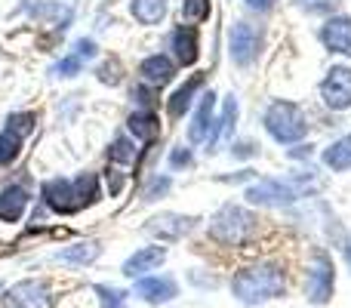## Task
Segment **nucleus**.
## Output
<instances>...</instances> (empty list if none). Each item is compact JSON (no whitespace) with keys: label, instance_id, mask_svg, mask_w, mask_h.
Returning <instances> with one entry per match:
<instances>
[{"label":"nucleus","instance_id":"nucleus-29","mask_svg":"<svg viewBox=\"0 0 351 308\" xmlns=\"http://www.w3.org/2000/svg\"><path fill=\"white\" fill-rule=\"evenodd\" d=\"M167 185H170V179H154V185L145 191V200H154L160 191H167Z\"/></svg>","mask_w":351,"mask_h":308},{"label":"nucleus","instance_id":"nucleus-26","mask_svg":"<svg viewBox=\"0 0 351 308\" xmlns=\"http://www.w3.org/2000/svg\"><path fill=\"white\" fill-rule=\"evenodd\" d=\"M34 121H37L34 115H12L10 117V133H16L19 139H22V136H28L31 130H34Z\"/></svg>","mask_w":351,"mask_h":308},{"label":"nucleus","instance_id":"nucleus-8","mask_svg":"<svg viewBox=\"0 0 351 308\" xmlns=\"http://www.w3.org/2000/svg\"><path fill=\"white\" fill-rule=\"evenodd\" d=\"M256 53H259V31L247 22H237L231 28V59L237 65H250L256 59Z\"/></svg>","mask_w":351,"mask_h":308},{"label":"nucleus","instance_id":"nucleus-18","mask_svg":"<svg viewBox=\"0 0 351 308\" xmlns=\"http://www.w3.org/2000/svg\"><path fill=\"white\" fill-rule=\"evenodd\" d=\"M130 130L136 133V139L152 142V139H158V133H160V121L152 111H136V115L130 117Z\"/></svg>","mask_w":351,"mask_h":308},{"label":"nucleus","instance_id":"nucleus-22","mask_svg":"<svg viewBox=\"0 0 351 308\" xmlns=\"http://www.w3.org/2000/svg\"><path fill=\"white\" fill-rule=\"evenodd\" d=\"M200 80H204V78H200V74H194V78L188 80L185 86H179V90L173 93V99H170V115H173V117H182V115H185V108L191 105V96L197 93Z\"/></svg>","mask_w":351,"mask_h":308},{"label":"nucleus","instance_id":"nucleus-25","mask_svg":"<svg viewBox=\"0 0 351 308\" xmlns=\"http://www.w3.org/2000/svg\"><path fill=\"white\" fill-rule=\"evenodd\" d=\"M108 154H111V161H117V163H130L136 157V148L130 139H114V145H111Z\"/></svg>","mask_w":351,"mask_h":308},{"label":"nucleus","instance_id":"nucleus-1","mask_svg":"<svg viewBox=\"0 0 351 308\" xmlns=\"http://www.w3.org/2000/svg\"><path fill=\"white\" fill-rule=\"evenodd\" d=\"M284 290H287L284 272L278 265H268V262L243 268L231 281V293L243 305H259V303H268V299H278L284 296Z\"/></svg>","mask_w":351,"mask_h":308},{"label":"nucleus","instance_id":"nucleus-14","mask_svg":"<svg viewBox=\"0 0 351 308\" xmlns=\"http://www.w3.org/2000/svg\"><path fill=\"white\" fill-rule=\"evenodd\" d=\"M139 74H142V80H145V84L164 86V84H170V80H173L176 68H173V62L167 59V56H148V59L139 65Z\"/></svg>","mask_w":351,"mask_h":308},{"label":"nucleus","instance_id":"nucleus-31","mask_svg":"<svg viewBox=\"0 0 351 308\" xmlns=\"http://www.w3.org/2000/svg\"><path fill=\"white\" fill-rule=\"evenodd\" d=\"M77 56H80V59H84V56H86V59H90V56H96V43H93V40H80L77 43Z\"/></svg>","mask_w":351,"mask_h":308},{"label":"nucleus","instance_id":"nucleus-17","mask_svg":"<svg viewBox=\"0 0 351 308\" xmlns=\"http://www.w3.org/2000/svg\"><path fill=\"white\" fill-rule=\"evenodd\" d=\"M213 108H216V96L206 93V96L200 99V108L191 123V142H206V136H210V130H213Z\"/></svg>","mask_w":351,"mask_h":308},{"label":"nucleus","instance_id":"nucleus-3","mask_svg":"<svg viewBox=\"0 0 351 308\" xmlns=\"http://www.w3.org/2000/svg\"><path fill=\"white\" fill-rule=\"evenodd\" d=\"M253 225H256V219L250 216L247 210L228 204L210 219V237L219 244H228V247H241V244L250 237Z\"/></svg>","mask_w":351,"mask_h":308},{"label":"nucleus","instance_id":"nucleus-34","mask_svg":"<svg viewBox=\"0 0 351 308\" xmlns=\"http://www.w3.org/2000/svg\"><path fill=\"white\" fill-rule=\"evenodd\" d=\"M346 259H348V265H351V237L346 241Z\"/></svg>","mask_w":351,"mask_h":308},{"label":"nucleus","instance_id":"nucleus-27","mask_svg":"<svg viewBox=\"0 0 351 308\" xmlns=\"http://www.w3.org/2000/svg\"><path fill=\"white\" fill-rule=\"evenodd\" d=\"M99 299H102V308H121L123 305V293L111 290V287H96Z\"/></svg>","mask_w":351,"mask_h":308},{"label":"nucleus","instance_id":"nucleus-7","mask_svg":"<svg viewBox=\"0 0 351 308\" xmlns=\"http://www.w3.org/2000/svg\"><path fill=\"white\" fill-rule=\"evenodd\" d=\"M321 96L333 111L351 108V68H346V65L330 68V74L321 84Z\"/></svg>","mask_w":351,"mask_h":308},{"label":"nucleus","instance_id":"nucleus-13","mask_svg":"<svg viewBox=\"0 0 351 308\" xmlns=\"http://www.w3.org/2000/svg\"><path fill=\"white\" fill-rule=\"evenodd\" d=\"M191 225H194V219H188V216H173V213H167V216L152 219L148 231H152V235H158L160 241H176V237L188 235V231H191Z\"/></svg>","mask_w":351,"mask_h":308},{"label":"nucleus","instance_id":"nucleus-12","mask_svg":"<svg viewBox=\"0 0 351 308\" xmlns=\"http://www.w3.org/2000/svg\"><path fill=\"white\" fill-rule=\"evenodd\" d=\"M164 259H167L164 247H142L123 262V274H127V278H142L145 272H154Z\"/></svg>","mask_w":351,"mask_h":308},{"label":"nucleus","instance_id":"nucleus-16","mask_svg":"<svg viewBox=\"0 0 351 308\" xmlns=\"http://www.w3.org/2000/svg\"><path fill=\"white\" fill-rule=\"evenodd\" d=\"M173 53L182 65H194L197 62V34H194V28L173 31Z\"/></svg>","mask_w":351,"mask_h":308},{"label":"nucleus","instance_id":"nucleus-9","mask_svg":"<svg viewBox=\"0 0 351 308\" xmlns=\"http://www.w3.org/2000/svg\"><path fill=\"white\" fill-rule=\"evenodd\" d=\"M247 200L250 204H290V200H296V188L278 179H262L247 188Z\"/></svg>","mask_w":351,"mask_h":308},{"label":"nucleus","instance_id":"nucleus-19","mask_svg":"<svg viewBox=\"0 0 351 308\" xmlns=\"http://www.w3.org/2000/svg\"><path fill=\"white\" fill-rule=\"evenodd\" d=\"M324 163H327L330 169H336V173L348 169L351 167V136H342L339 142H333V145L324 152Z\"/></svg>","mask_w":351,"mask_h":308},{"label":"nucleus","instance_id":"nucleus-6","mask_svg":"<svg viewBox=\"0 0 351 308\" xmlns=\"http://www.w3.org/2000/svg\"><path fill=\"white\" fill-rule=\"evenodd\" d=\"M333 284H336L333 259H330L327 253H317L315 262H311V268H308V287H305V293H308V299L315 305H324V303H330V296H333Z\"/></svg>","mask_w":351,"mask_h":308},{"label":"nucleus","instance_id":"nucleus-11","mask_svg":"<svg viewBox=\"0 0 351 308\" xmlns=\"http://www.w3.org/2000/svg\"><path fill=\"white\" fill-rule=\"evenodd\" d=\"M136 296L152 305H160V303H170V299L179 296V287H176L173 278H142L139 284H136Z\"/></svg>","mask_w":351,"mask_h":308},{"label":"nucleus","instance_id":"nucleus-21","mask_svg":"<svg viewBox=\"0 0 351 308\" xmlns=\"http://www.w3.org/2000/svg\"><path fill=\"white\" fill-rule=\"evenodd\" d=\"M99 253H102V247H99L96 241H86V244H74V247L62 250L59 259L62 262H74V265H86V262H93Z\"/></svg>","mask_w":351,"mask_h":308},{"label":"nucleus","instance_id":"nucleus-30","mask_svg":"<svg viewBox=\"0 0 351 308\" xmlns=\"http://www.w3.org/2000/svg\"><path fill=\"white\" fill-rule=\"evenodd\" d=\"M191 163V152L188 148H176L173 152V167H188Z\"/></svg>","mask_w":351,"mask_h":308},{"label":"nucleus","instance_id":"nucleus-24","mask_svg":"<svg viewBox=\"0 0 351 308\" xmlns=\"http://www.w3.org/2000/svg\"><path fill=\"white\" fill-rule=\"evenodd\" d=\"M182 16L194 25L204 22L210 16V0H182Z\"/></svg>","mask_w":351,"mask_h":308},{"label":"nucleus","instance_id":"nucleus-20","mask_svg":"<svg viewBox=\"0 0 351 308\" xmlns=\"http://www.w3.org/2000/svg\"><path fill=\"white\" fill-rule=\"evenodd\" d=\"M133 16L142 25H158L167 16V0H133Z\"/></svg>","mask_w":351,"mask_h":308},{"label":"nucleus","instance_id":"nucleus-32","mask_svg":"<svg viewBox=\"0 0 351 308\" xmlns=\"http://www.w3.org/2000/svg\"><path fill=\"white\" fill-rule=\"evenodd\" d=\"M247 6H250V10L265 12V10H271V6H274V0H247Z\"/></svg>","mask_w":351,"mask_h":308},{"label":"nucleus","instance_id":"nucleus-28","mask_svg":"<svg viewBox=\"0 0 351 308\" xmlns=\"http://www.w3.org/2000/svg\"><path fill=\"white\" fill-rule=\"evenodd\" d=\"M56 71L65 74V78H74V74L80 71V56H68V59H62L59 65H56Z\"/></svg>","mask_w":351,"mask_h":308},{"label":"nucleus","instance_id":"nucleus-15","mask_svg":"<svg viewBox=\"0 0 351 308\" xmlns=\"http://www.w3.org/2000/svg\"><path fill=\"white\" fill-rule=\"evenodd\" d=\"M25 206H28V191L25 188H3L0 191V222H16L25 213Z\"/></svg>","mask_w":351,"mask_h":308},{"label":"nucleus","instance_id":"nucleus-10","mask_svg":"<svg viewBox=\"0 0 351 308\" xmlns=\"http://www.w3.org/2000/svg\"><path fill=\"white\" fill-rule=\"evenodd\" d=\"M321 40L327 43V49L339 56H351V19L348 16H333L321 31Z\"/></svg>","mask_w":351,"mask_h":308},{"label":"nucleus","instance_id":"nucleus-33","mask_svg":"<svg viewBox=\"0 0 351 308\" xmlns=\"http://www.w3.org/2000/svg\"><path fill=\"white\" fill-rule=\"evenodd\" d=\"M121 185H123V182H121V176H111V173H108V188H111V194H117V191H121Z\"/></svg>","mask_w":351,"mask_h":308},{"label":"nucleus","instance_id":"nucleus-5","mask_svg":"<svg viewBox=\"0 0 351 308\" xmlns=\"http://www.w3.org/2000/svg\"><path fill=\"white\" fill-rule=\"evenodd\" d=\"M56 296L43 281H19L3 293V308H53Z\"/></svg>","mask_w":351,"mask_h":308},{"label":"nucleus","instance_id":"nucleus-23","mask_svg":"<svg viewBox=\"0 0 351 308\" xmlns=\"http://www.w3.org/2000/svg\"><path fill=\"white\" fill-rule=\"evenodd\" d=\"M19 145H22V139H19L16 133H10V130H6V133H0V167L16 161V157H19Z\"/></svg>","mask_w":351,"mask_h":308},{"label":"nucleus","instance_id":"nucleus-2","mask_svg":"<svg viewBox=\"0 0 351 308\" xmlns=\"http://www.w3.org/2000/svg\"><path fill=\"white\" fill-rule=\"evenodd\" d=\"M43 200L56 213H77L99 200V179L93 173H84L77 179H53L43 185Z\"/></svg>","mask_w":351,"mask_h":308},{"label":"nucleus","instance_id":"nucleus-4","mask_svg":"<svg viewBox=\"0 0 351 308\" xmlns=\"http://www.w3.org/2000/svg\"><path fill=\"white\" fill-rule=\"evenodd\" d=\"M265 130L280 142V145H290V142H299L308 130L305 123V115L299 105L293 102H274L271 108L265 111Z\"/></svg>","mask_w":351,"mask_h":308}]
</instances>
